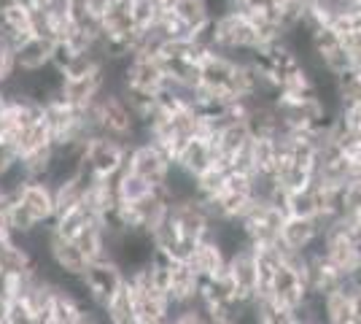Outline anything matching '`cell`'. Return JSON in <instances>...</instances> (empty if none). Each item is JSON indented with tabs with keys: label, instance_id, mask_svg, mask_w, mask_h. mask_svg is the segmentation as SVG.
Instances as JSON below:
<instances>
[{
	"label": "cell",
	"instance_id": "obj_12",
	"mask_svg": "<svg viewBox=\"0 0 361 324\" xmlns=\"http://www.w3.org/2000/svg\"><path fill=\"white\" fill-rule=\"evenodd\" d=\"M54 41L46 35H27L22 44H16V65L22 73H38L46 71L54 60Z\"/></svg>",
	"mask_w": 361,
	"mask_h": 324
},
{
	"label": "cell",
	"instance_id": "obj_25",
	"mask_svg": "<svg viewBox=\"0 0 361 324\" xmlns=\"http://www.w3.org/2000/svg\"><path fill=\"white\" fill-rule=\"evenodd\" d=\"M16 162H19V157H16L14 146H11V143H6V140H0V179H3V176H8V173L14 170Z\"/></svg>",
	"mask_w": 361,
	"mask_h": 324
},
{
	"label": "cell",
	"instance_id": "obj_23",
	"mask_svg": "<svg viewBox=\"0 0 361 324\" xmlns=\"http://www.w3.org/2000/svg\"><path fill=\"white\" fill-rule=\"evenodd\" d=\"M167 324H213V319L205 313V308L200 303H192V306H183V308H176L170 322Z\"/></svg>",
	"mask_w": 361,
	"mask_h": 324
},
{
	"label": "cell",
	"instance_id": "obj_15",
	"mask_svg": "<svg viewBox=\"0 0 361 324\" xmlns=\"http://www.w3.org/2000/svg\"><path fill=\"white\" fill-rule=\"evenodd\" d=\"M173 16L178 19V25L189 35H195V32L211 28L216 8H213L211 0H176L173 3Z\"/></svg>",
	"mask_w": 361,
	"mask_h": 324
},
{
	"label": "cell",
	"instance_id": "obj_8",
	"mask_svg": "<svg viewBox=\"0 0 361 324\" xmlns=\"http://www.w3.org/2000/svg\"><path fill=\"white\" fill-rule=\"evenodd\" d=\"M49 263L54 268V273L65 281V278H81L90 260L84 257V251L75 246L73 241L60 238L49 224Z\"/></svg>",
	"mask_w": 361,
	"mask_h": 324
},
{
	"label": "cell",
	"instance_id": "obj_10",
	"mask_svg": "<svg viewBox=\"0 0 361 324\" xmlns=\"http://www.w3.org/2000/svg\"><path fill=\"white\" fill-rule=\"evenodd\" d=\"M226 273L232 278L243 303H251L259 297V265H256V254L251 246L235 251L226 260Z\"/></svg>",
	"mask_w": 361,
	"mask_h": 324
},
{
	"label": "cell",
	"instance_id": "obj_3",
	"mask_svg": "<svg viewBox=\"0 0 361 324\" xmlns=\"http://www.w3.org/2000/svg\"><path fill=\"white\" fill-rule=\"evenodd\" d=\"M127 155H130V143L108 136H92L81 146V168L92 179H114L127 165Z\"/></svg>",
	"mask_w": 361,
	"mask_h": 324
},
{
	"label": "cell",
	"instance_id": "obj_24",
	"mask_svg": "<svg viewBox=\"0 0 361 324\" xmlns=\"http://www.w3.org/2000/svg\"><path fill=\"white\" fill-rule=\"evenodd\" d=\"M337 119L345 127L348 136H356L361 138V106L353 108H337Z\"/></svg>",
	"mask_w": 361,
	"mask_h": 324
},
{
	"label": "cell",
	"instance_id": "obj_18",
	"mask_svg": "<svg viewBox=\"0 0 361 324\" xmlns=\"http://www.w3.org/2000/svg\"><path fill=\"white\" fill-rule=\"evenodd\" d=\"M248 157L254 176H272L278 165V136H251Z\"/></svg>",
	"mask_w": 361,
	"mask_h": 324
},
{
	"label": "cell",
	"instance_id": "obj_32",
	"mask_svg": "<svg viewBox=\"0 0 361 324\" xmlns=\"http://www.w3.org/2000/svg\"><path fill=\"white\" fill-rule=\"evenodd\" d=\"M213 324H235L232 319H224V322H213Z\"/></svg>",
	"mask_w": 361,
	"mask_h": 324
},
{
	"label": "cell",
	"instance_id": "obj_2",
	"mask_svg": "<svg viewBox=\"0 0 361 324\" xmlns=\"http://www.w3.org/2000/svg\"><path fill=\"white\" fill-rule=\"evenodd\" d=\"M211 41L216 52L229 54L235 60H251L262 52V38H259L254 22L238 11H229V8L213 16Z\"/></svg>",
	"mask_w": 361,
	"mask_h": 324
},
{
	"label": "cell",
	"instance_id": "obj_13",
	"mask_svg": "<svg viewBox=\"0 0 361 324\" xmlns=\"http://www.w3.org/2000/svg\"><path fill=\"white\" fill-rule=\"evenodd\" d=\"M173 165L178 170H183L186 176L200 179L205 170L213 168V146L208 138H189L180 146L176 157H173Z\"/></svg>",
	"mask_w": 361,
	"mask_h": 324
},
{
	"label": "cell",
	"instance_id": "obj_34",
	"mask_svg": "<svg viewBox=\"0 0 361 324\" xmlns=\"http://www.w3.org/2000/svg\"><path fill=\"white\" fill-rule=\"evenodd\" d=\"M0 38H3V35H0Z\"/></svg>",
	"mask_w": 361,
	"mask_h": 324
},
{
	"label": "cell",
	"instance_id": "obj_33",
	"mask_svg": "<svg viewBox=\"0 0 361 324\" xmlns=\"http://www.w3.org/2000/svg\"><path fill=\"white\" fill-rule=\"evenodd\" d=\"M294 324H313V322H302V319H297V322H294Z\"/></svg>",
	"mask_w": 361,
	"mask_h": 324
},
{
	"label": "cell",
	"instance_id": "obj_30",
	"mask_svg": "<svg viewBox=\"0 0 361 324\" xmlns=\"http://www.w3.org/2000/svg\"><path fill=\"white\" fill-rule=\"evenodd\" d=\"M353 281L361 287V263H359V268H356V273H353Z\"/></svg>",
	"mask_w": 361,
	"mask_h": 324
},
{
	"label": "cell",
	"instance_id": "obj_26",
	"mask_svg": "<svg viewBox=\"0 0 361 324\" xmlns=\"http://www.w3.org/2000/svg\"><path fill=\"white\" fill-rule=\"evenodd\" d=\"M343 44H345L350 60H353V68H361V30L343 35Z\"/></svg>",
	"mask_w": 361,
	"mask_h": 324
},
{
	"label": "cell",
	"instance_id": "obj_28",
	"mask_svg": "<svg viewBox=\"0 0 361 324\" xmlns=\"http://www.w3.org/2000/svg\"><path fill=\"white\" fill-rule=\"evenodd\" d=\"M11 200H14V195H11L6 186L0 184V219H6L8 208H11Z\"/></svg>",
	"mask_w": 361,
	"mask_h": 324
},
{
	"label": "cell",
	"instance_id": "obj_20",
	"mask_svg": "<svg viewBox=\"0 0 361 324\" xmlns=\"http://www.w3.org/2000/svg\"><path fill=\"white\" fill-rule=\"evenodd\" d=\"M334 95L337 108L361 106V68H350L343 76L334 78Z\"/></svg>",
	"mask_w": 361,
	"mask_h": 324
},
{
	"label": "cell",
	"instance_id": "obj_5",
	"mask_svg": "<svg viewBox=\"0 0 361 324\" xmlns=\"http://www.w3.org/2000/svg\"><path fill=\"white\" fill-rule=\"evenodd\" d=\"M127 170L140 176L149 186H165L170 173H173V157L162 152L157 143L140 138L135 143H130Z\"/></svg>",
	"mask_w": 361,
	"mask_h": 324
},
{
	"label": "cell",
	"instance_id": "obj_11",
	"mask_svg": "<svg viewBox=\"0 0 361 324\" xmlns=\"http://www.w3.org/2000/svg\"><path fill=\"white\" fill-rule=\"evenodd\" d=\"M200 287H202V278L192 270V265L186 260H173L170 265V273H167V300L173 308H183V306H192L200 297Z\"/></svg>",
	"mask_w": 361,
	"mask_h": 324
},
{
	"label": "cell",
	"instance_id": "obj_17",
	"mask_svg": "<svg viewBox=\"0 0 361 324\" xmlns=\"http://www.w3.org/2000/svg\"><path fill=\"white\" fill-rule=\"evenodd\" d=\"M11 146H14L16 157H27V155H32V152L46 149V146H54V136H51V127L46 122V114L41 119L30 122L27 127H22V130L16 133V138L11 140Z\"/></svg>",
	"mask_w": 361,
	"mask_h": 324
},
{
	"label": "cell",
	"instance_id": "obj_31",
	"mask_svg": "<svg viewBox=\"0 0 361 324\" xmlns=\"http://www.w3.org/2000/svg\"><path fill=\"white\" fill-rule=\"evenodd\" d=\"M11 3H16V0H0V8H6V6H11Z\"/></svg>",
	"mask_w": 361,
	"mask_h": 324
},
{
	"label": "cell",
	"instance_id": "obj_27",
	"mask_svg": "<svg viewBox=\"0 0 361 324\" xmlns=\"http://www.w3.org/2000/svg\"><path fill=\"white\" fill-rule=\"evenodd\" d=\"M84 3H87V11H90L94 19H100V16L108 11V6H111L114 0H84Z\"/></svg>",
	"mask_w": 361,
	"mask_h": 324
},
{
	"label": "cell",
	"instance_id": "obj_22",
	"mask_svg": "<svg viewBox=\"0 0 361 324\" xmlns=\"http://www.w3.org/2000/svg\"><path fill=\"white\" fill-rule=\"evenodd\" d=\"M16 73H19V65H16V47L14 44H8L6 38H0V87H6Z\"/></svg>",
	"mask_w": 361,
	"mask_h": 324
},
{
	"label": "cell",
	"instance_id": "obj_14",
	"mask_svg": "<svg viewBox=\"0 0 361 324\" xmlns=\"http://www.w3.org/2000/svg\"><path fill=\"white\" fill-rule=\"evenodd\" d=\"M226 260H229V257L224 254V248L219 246L213 238H202L200 244H195L192 254L186 257V263L192 265V270H195L202 281L219 276L226 268Z\"/></svg>",
	"mask_w": 361,
	"mask_h": 324
},
{
	"label": "cell",
	"instance_id": "obj_16",
	"mask_svg": "<svg viewBox=\"0 0 361 324\" xmlns=\"http://www.w3.org/2000/svg\"><path fill=\"white\" fill-rule=\"evenodd\" d=\"M32 14L27 6L22 3H11L6 8H0V35L8 41V44H22L27 35H32Z\"/></svg>",
	"mask_w": 361,
	"mask_h": 324
},
{
	"label": "cell",
	"instance_id": "obj_6",
	"mask_svg": "<svg viewBox=\"0 0 361 324\" xmlns=\"http://www.w3.org/2000/svg\"><path fill=\"white\" fill-rule=\"evenodd\" d=\"M326 230V224L316 216H297L288 214L281 227L278 246L288 254H310L321 244V235Z\"/></svg>",
	"mask_w": 361,
	"mask_h": 324
},
{
	"label": "cell",
	"instance_id": "obj_9",
	"mask_svg": "<svg viewBox=\"0 0 361 324\" xmlns=\"http://www.w3.org/2000/svg\"><path fill=\"white\" fill-rule=\"evenodd\" d=\"M106 90H111V73H108V68H100V71H94L90 76L65 78L60 97L75 108H90Z\"/></svg>",
	"mask_w": 361,
	"mask_h": 324
},
{
	"label": "cell",
	"instance_id": "obj_4",
	"mask_svg": "<svg viewBox=\"0 0 361 324\" xmlns=\"http://www.w3.org/2000/svg\"><path fill=\"white\" fill-rule=\"evenodd\" d=\"M124 284H127V273L111 257L90 263L87 270H84V276L78 278V287H81V292L87 297V303L94 306V308H103Z\"/></svg>",
	"mask_w": 361,
	"mask_h": 324
},
{
	"label": "cell",
	"instance_id": "obj_21",
	"mask_svg": "<svg viewBox=\"0 0 361 324\" xmlns=\"http://www.w3.org/2000/svg\"><path fill=\"white\" fill-rule=\"evenodd\" d=\"M114 181H116V192H119L121 203H135V200H140L149 189H154V186L146 184L140 176H135L133 170H127V165H124V170H121L119 176H114Z\"/></svg>",
	"mask_w": 361,
	"mask_h": 324
},
{
	"label": "cell",
	"instance_id": "obj_29",
	"mask_svg": "<svg viewBox=\"0 0 361 324\" xmlns=\"http://www.w3.org/2000/svg\"><path fill=\"white\" fill-rule=\"evenodd\" d=\"M8 303H11V300H8L6 294L0 292V324L6 322V313H8Z\"/></svg>",
	"mask_w": 361,
	"mask_h": 324
},
{
	"label": "cell",
	"instance_id": "obj_19",
	"mask_svg": "<svg viewBox=\"0 0 361 324\" xmlns=\"http://www.w3.org/2000/svg\"><path fill=\"white\" fill-rule=\"evenodd\" d=\"M103 316H106L108 324H140L135 313V300H133V289L130 284H124L119 292L114 294L103 306Z\"/></svg>",
	"mask_w": 361,
	"mask_h": 324
},
{
	"label": "cell",
	"instance_id": "obj_7",
	"mask_svg": "<svg viewBox=\"0 0 361 324\" xmlns=\"http://www.w3.org/2000/svg\"><path fill=\"white\" fill-rule=\"evenodd\" d=\"M170 219L176 222L178 232L189 241V244H200L202 238H211L213 219L205 208V203L200 198H186V200L173 203L170 208Z\"/></svg>",
	"mask_w": 361,
	"mask_h": 324
},
{
	"label": "cell",
	"instance_id": "obj_1",
	"mask_svg": "<svg viewBox=\"0 0 361 324\" xmlns=\"http://www.w3.org/2000/svg\"><path fill=\"white\" fill-rule=\"evenodd\" d=\"M90 119L94 127V136H108V138H119L124 143H135L143 138V127L135 111L124 100L119 90H106L90 108Z\"/></svg>",
	"mask_w": 361,
	"mask_h": 324
}]
</instances>
